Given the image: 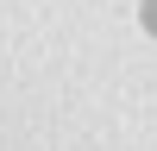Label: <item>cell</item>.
Returning a JSON list of instances; mask_svg holds the SVG:
<instances>
[{
  "instance_id": "cell-1",
  "label": "cell",
  "mask_w": 157,
  "mask_h": 151,
  "mask_svg": "<svg viewBox=\"0 0 157 151\" xmlns=\"http://www.w3.org/2000/svg\"><path fill=\"white\" fill-rule=\"evenodd\" d=\"M145 25H151V32H157V0H145Z\"/></svg>"
}]
</instances>
